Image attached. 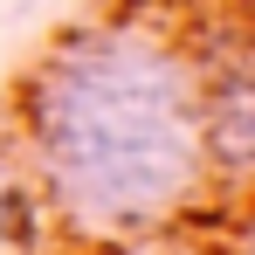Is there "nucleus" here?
Returning a JSON list of instances; mask_svg holds the SVG:
<instances>
[{"instance_id":"nucleus-1","label":"nucleus","mask_w":255,"mask_h":255,"mask_svg":"<svg viewBox=\"0 0 255 255\" xmlns=\"http://www.w3.org/2000/svg\"><path fill=\"white\" fill-rule=\"evenodd\" d=\"M21 138L48 200L83 228H145L200 179V62L193 42L138 14H104L35 55Z\"/></svg>"},{"instance_id":"nucleus-2","label":"nucleus","mask_w":255,"mask_h":255,"mask_svg":"<svg viewBox=\"0 0 255 255\" xmlns=\"http://www.w3.org/2000/svg\"><path fill=\"white\" fill-rule=\"evenodd\" d=\"M200 62V152L207 172H255V28L221 48H193Z\"/></svg>"}]
</instances>
